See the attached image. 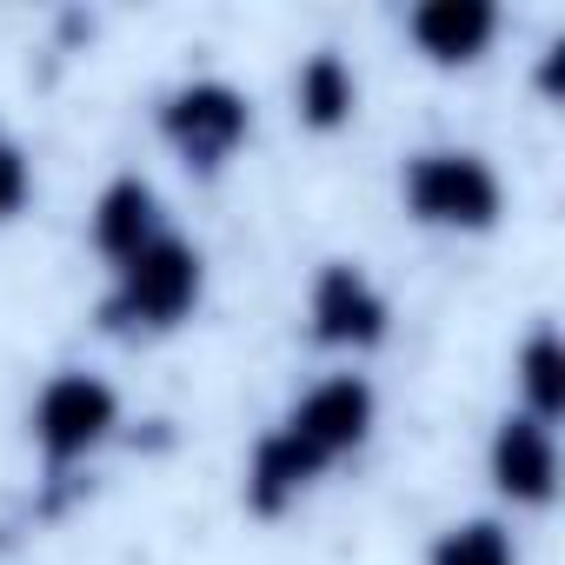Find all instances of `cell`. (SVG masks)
Masks as SVG:
<instances>
[{
    "instance_id": "52a82bcc",
    "label": "cell",
    "mask_w": 565,
    "mask_h": 565,
    "mask_svg": "<svg viewBox=\"0 0 565 565\" xmlns=\"http://www.w3.org/2000/svg\"><path fill=\"white\" fill-rule=\"evenodd\" d=\"M486 472H492V492L519 512H545L558 499V433L539 426L532 413H505L492 426V446H486Z\"/></svg>"
},
{
    "instance_id": "7c38bea8",
    "label": "cell",
    "mask_w": 565,
    "mask_h": 565,
    "mask_svg": "<svg viewBox=\"0 0 565 565\" xmlns=\"http://www.w3.org/2000/svg\"><path fill=\"white\" fill-rule=\"evenodd\" d=\"M426 565H519V545L505 519H459L433 539Z\"/></svg>"
},
{
    "instance_id": "4fadbf2b",
    "label": "cell",
    "mask_w": 565,
    "mask_h": 565,
    "mask_svg": "<svg viewBox=\"0 0 565 565\" xmlns=\"http://www.w3.org/2000/svg\"><path fill=\"white\" fill-rule=\"evenodd\" d=\"M28 200H34V160H28V147L14 134H0V226L21 220Z\"/></svg>"
},
{
    "instance_id": "3957f363",
    "label": "cell",
    "mask_w": 565,
    "mask_h": 565,
    "mask_svg": "<svg viewBox=\"0 0 565 565\" xmlns=\"http://www.w3.org/2000/svg\"><path fill=\"white\" fill-rule=\"evenodd\" d=\"M399 206L433 233H492L505 220V180L472 147H419L399 167Z\"/></svg>"
},
{
    "instance_id": "9c48e42d",
    "label": "cell",
    "mask_w": 565,
    "mask_h": 565,
    "mask_svg": "<svg viewBox=\"0 0 565 565\" xmlns=\"http://www.w3.org/2000/svg\"><path fill=\"white\" fill-rule=\"evenodd\" d=\"M406 34L426 67H479L499 41V8L492 0H419L406 14Z\"/></svg>"
},
{
    "instance_id": "ba28073f",
    "label": "cell",
    "mask_w": 565,
    "mask_h": 565,
    "mask_svg": "<svg viewBox=\"0 0 565 565\" xmlns=\"http://www.w3.org/2000/svg\"><path fill=\"white\" fill-rule=\"evenodd\" d=\"M167 233V206H160V186L147 173H114L100 193H94V213H87V246L107 259V266H127L140 246H153Z\"/></svg>"
},
{
    "instance_id": "30bf717a",
    "label": "cell",
    "mask_w": 565,
    "mask_h": 565,
    "mask_svg": "<svg viewBox=\"0 0 565 565\" xmlns=\"http://www.w3.org/2000/svg\"><path fill=\"white\" fill-rule=\"evenodd\" d=\"M294 114L307 134H347L360 114V74L340 47H313L294 74Z\"/></svg>"
},
{
    "instance_id": "8992f818",
    "label": "cell",
    "mask_w": 565,
    "mask_h": 565,
    "mask_svg": "<svg viewBox=\"0 0 565 565\" xmlns=\"http://www.w3.org/2000/svg\"><path fill=\"white\" fill-rule=\"evenodd\" d=\"M393 333V307L373 287V273L353 259H327L307 287V340L327 353H373Z\"/></svg>"
},
{
    "instance_id": "7a4b0ae2",
    "label": "cell",
    "mask_w": 565,
    "mask_h": 565,
    "mask_svg": "<svg viewBox=\"0 0 565 565\" xmlns=\"http://www.w3.org/2000/svg\"><path fill=\"white\" fill-rule=\"evenodd\" d=\"M200 300H206V253L167 226L153 246H140L127 266H114V287L94 320L114 340H160V333L186 327Z\"/></svg>"
},
{
    "instance_id": "6da1fadb",
    "label": "cell",
    "mask_w": 565,
    "mask_h": 565,
    "mask_svg": "<svg viewBox=\"0 0 565 565\" xmlns=\"http://www.w3.org/2000/svg\"><path fill=\"white\" fill-rule=\"evenodd\" d=\"M380 426V393L360 373H327L313 380L273 433H259L253 459H246V512L253 519H287L340 459H353Z\"/></svg>"
},
{
    "instance_id": "5bb4252c",
    "label": "cell",
    "mask_w": 565,
    "mask_h": 565,
    "mask_svg": "<svg viewBox=\"0 0 565 565\" xmlns=\"http://www.w3.org/2000/svg\"><path fill=\"white\" fill-rule=\"evenodd\" d=\"M558 67H565V41H552L545 61H539V94H545V100H558Z\"/></svg>"
},
{
    "instance_id": "5b68a950",
    "label": "cell",
    "mask_w": 565,
    "mask_h": 565,
    "mask_svg": "<svg viewBox=\"0 0 565 565\" xmlns=\"http://www.w3.org/2000/svg\"><path fill=\"white\" fill-rule=\"evenodd\" d=\"M114 433H120V393L100 373H81V366H61L28 406V439H34L54 486L67 472H81Z\"/></svg>"
},
{
    "instance_id": "8fae6325",
    "label": "cell",
    "mask_w": 565,
    "mask_h": 565,
    "mask_svg": "<svg viewBox=\"0 0 565 565\" xmlns=\"http://www.w3.org/2000/svg\"><path fill=\"white\" fill-rule=\"evenodd\" d=\"M512 373H519V399H525L519 413H532L539 426H558V413H565V347H558L552 320L532 327V340L519 347Z\"/></svg>"
},
{
    "instance_id": "277c9868",
    "label": "cell",
    "mask_w": 565,
    "mask_h": 565,
    "mask_svg": "<svg viewBox=\"0 0 565 565\" xmlns=\"http://www.w3.org/2000/svg\"><path fill=\"white\" fill-rule=\"evenodd\" d=\"M153 134L186 173L213 180L253 140V100H246V87H233L220 74H193V81H180L153 100Z\"/></svg>"
}]
</instances>
